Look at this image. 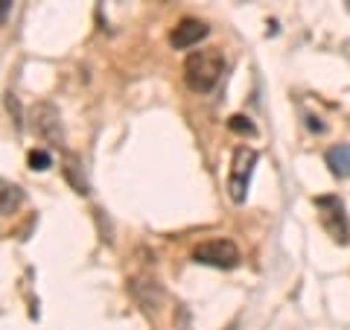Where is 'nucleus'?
Returning <instances> with one entry per match:
<instances>
[{
  "label": "nucleus",
  "mask_w": 350,
  "mask_h": 330,
  "mask_svg": "<svg viewBox=\"0 0 350 330\" xmlns=\"http://www.w3.org/2000/svg\"><path fill=\"white\" fill-rule=\"evenodd\" d=\"M222 71H225L222 53L219 50H199V53H190L187 62H184V82H187V88L196 94H207V91H213L219 79H222Z\"/></svg>",
  "instance_id": "obj_1"
},
{
  "label": "nucleus",
  "mask_w": 350,
  "mask_h": 330,
  "mask_svg": "<svg viewBox=\"0 0 350 330\" xmlns=\"http://www.w3.org/2000/svg\"><path fill=\"white\" fill-rule=\"evenodd\" d=\"M193 260L216 269H234L239 263V249L231 240H207L193 249Z\"/></svg>",
  "instance_id": "obj_2"
},
{
  "label": "nucleus",
  "mask_w": 350,
  "mask_h": 330,
  "mask_svg": "<svg viewBox=\"0 0 350 330\" xmlns=\"http://www.w3.org/2000/svg\"><path fill=\"white\" fill-rule=\"evenodd\" d=\"M257 164V152L251 147H239L234 152V164H231V179H228V190H231V199L234 202H245V193H248V179H251V170Z\"/></svg>",
  "instance_id": "obj_3"
},
{
  "label": "nucleus",
  "mask_w": 350,
  "mask_h": 330,
  "mask_svg": "<svg viewBox=\"0 0 350 330\" xmlns=\"http://www.w3.org/2000/svg\"><path fill=\"white\" fill-rule=\"evenodd\" d=\"M315 207L321 211V225L327 228V234H330L336 243L345 246L350 240V228H347V216H345L342 202H338L336 196H319V199H315Z\"/></svg>",
  "instance_id": "obj_4"
},
{
  "label": "nucleus",
  "mask_w": 350,
  "mask_h": 330,
  "mask_svg": "<svg viewBox=\"0 0 350 330\" xmlns=\"http://www.w3.org/2000/svg\"><path fill=\"white\" fill-rule=\"evenodd\" d=\"M32 129L38 131V138H44L47 144H62L64 135H62V123H59V112L53 108L50 103H38V105H32Z\"/></svg>",
  "instance_id": "obj_5"
},
{
  "label": "nucleus",
  "mask_w": 350,
  "mask_h": 330,
  "mask_svg": "<svg viewBox=\"0 0 350 330\" xmlns=\"http://www.w3.org/2000/svg\"><path fill=\"white\" fill-rule=\"evenodd\" d=\"M207 24L199 18H181L178 24H175V29L170 32V44L175 50H187L193 47V44H199L202 38H207Z\"/></svg>",
  "instance_id": "obj_6"
},
{
  "label": "nucleus",
  "mask_w": 350,
  "mask_h": 330,
  "mask_svg": "<svg viewBox=\"0 0 350 330\" xmlns=\"http://www.w3.org/2000/svg\"><path fill=\"white\" fill-rule=\"evenodd\" d=\"M327 167H330V173L338 175V179H347L350 175V147H345V144L333 147L327 152Z\"/></svg>",
  "instance_id": "obj_7"
},
{
  "label": "nucleus",
  "mask_w": 350,
  "mask_h": 330,
  "mask_svg": "<svg viewBox=\"0 0 350 330\" xmlns=\"http://www.w3.org/2000/svg\"><path fill=\"white\" fill-rule=\"evenodd\" d=\"M21 202H24V190L0 179V214H3V216L15 214L21 207Z\"/></svg>",
  "instance_id": "obj_8"
},
{
  "label": "nucleus",
  "mask_w": 350,
  "mask_h": 330,
  "mask_svg": "<svg viewBox=\"0 0 350 330\" xmlns=\"http://www.w3.org/2000/svg\"><path fill=\"white\" fill-rule=\"evenodd\" d=\"M228 129H231V131H237V135H257L254 123H251L248 117H243V114H234L231 120H228Z\"/></svg>",
  "instance_id": "obj_9"
},
{
  "label": "nucleus",
  "mask_w": 350,
  "mask_h": 330,
  "mask_svg": "<svg viewBox=\"0 0 350 330\" xmlns=\"http://www.w3.org/2000/svg\"><path fill=\"white\" fill-rule=\"evenodd\" d=\"M50 164H53V158H50L44 149H32V152H29V167H32V170H47Z\"/></svg>",
  "instance_id": "obj_10"
},
{
  "label": "nucleus",
  "mask_w": 350,
  "mask_h": 330,
  "mask_svg": "<svg viewBox=\"0 0 350 330\" xmlns=\"http://www.w3.org/2000/svg\"><path fill=\"white\" fill-rule=\"evenodd\" d=\"M12 3H15V0H0V27L6 24L9 12H12Z\"/></svg>",
  "instance_id": "obj_11"
},
{
  "label": "nucleus",
  "mask_w": 350,
  "mask_h": 330,
  "mask_svg": "<svg viewBox=\"0 0 350 330\" xmlns=\"http://www.w3.org/2000/svg\"><path fill=\"white\" fill-rule=\"evenodd\" d=\"M347 12H350V0H347Z\"/></svg>",
  "instance_id": "obj_12"
}]
</instances>
